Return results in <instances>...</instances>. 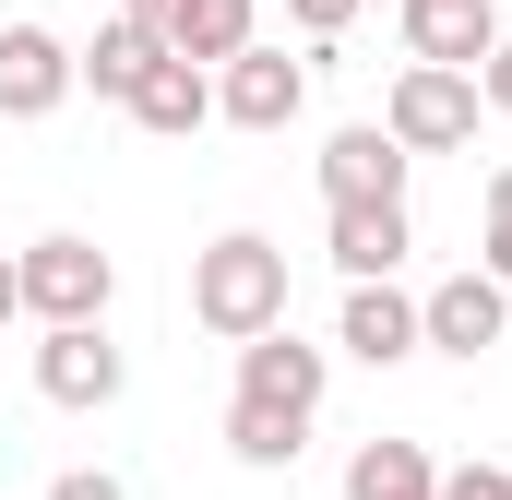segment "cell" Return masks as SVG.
Masks as SVG:
<instances>
[{"instance_id": "cell-16", "label": "cell", "mask_w": 512, "mask_h": 500, "mask_svg": "<svg viewBox=\"0 0 512 500\" xmlns=\"http://www.w3.org/2000/svg\"><path fill=\"white\" fill-rule=\"evenodd\" d=\"M346 500H441V465H429L417 441H358V465H346Z\"/></svg>"}, {"instance_id": "cell-13", "label": "cell", "mask_w": 512, "mask_h": 500, "mask_svg": "<svg viewBox=\"0 0 512 500\" xmlns=\"http://www.w3.org/2000/svg\"><path fill=\"white\" fill-rule=\"evenodd\" d=\"M334 346L370 358V370L417 358V298H393V286H346V334H334Z\"/></svg>"}, {"instance_id": "cell-23", "label": "cell", "mask_w": 512, "mask_h": 500, "mask_svg": "<svg viewBox=\"0 0 512 500\" xmlns=\"http://www.w3.org/2000/svg\"><path fill=\"white\" fill-rule=\"evenodd\" d=\"M12 310H24V286H12V262H0V322H12Z\"/></svg>"}, {"instance_id": "cell-8", "label": "cell", "mask_w": 512, "mask_h": 500, "mask_svg": "<svg viewBox=\"0 0 512 500\" xmlns=\"http://www.w3.org/2000/svg\"><path fill=\"white\" fill-rule=\"evenodd\" d=\"M72 96V48L48 24H0V120H48Z\"/></svg>"}, {"instance_id": "cell-12", "label": "cell", "mask_w": 512, "mask_h": 500, "mask_svg": "<svg viewBox=\"0 0 512 500\" xmlns=\"http://www.w3.org/2000/svg\"><path fill=\"white\" fill-rule=\"evenodd\" d=\"M262 0H179L167 12V60H191V72H227L239 48H251Z\"/></svg>"}, {"instance_id": "cell-20", "label": "cell", "mask_w": 512, "mask_h": 500, "mask_svg": "<svg viewBox=\"0 0 512 500\" xmlns=\"http://www.w3.org/2000/svg\"><path fill=\"white\" fill-rule=\"evenodd\" d=\"M286 12H298V36H346L358 24V0H286Z\"/></svg>"}, {"instance_id": "cell-7", "label": "cell", "mask_w": 512, "mask_h": 500, "mask_svg": "<svg viewBox=\"0 0 512 500\" xmlns=\"http://www.w3.org/2000/svg\"><path fill=\"white\" fill-rule=\"evenodd\" d=\"M405 143H393L382 120H358V131H334L322 143V203H405Z\"/></svg>"}, {"instance_id": "cell-14", "label": "cell", "mask_w": 512, "mask_h": 500, "mask_svg": "<svg viewBox=\"0 0 512 500\" xmlns=\"http://www.w3.org/2000/svg\"><path fill=\"white\" fill-rule=\"evenodd\" d=\"M131 120L155 131V143L203 131V120H215V72H191V60H155V72H143V96H131Z\"/></svg>"}, {"instance_id": "cell-15", "label": "cell", "mask_w": 512, "mask_h": 500, "mask_svg": "<svg viewBox=\"0 0 512 500\" xmlns=\"http://www.w3.org/2000/svg\"><path fill=\"white\" fill-rule=\"evenodd\" d=\"M167 60V36H143V24H96V48H72V84H96V96H143V72Z\"/></svg>"}, {"instance_id": "cell-21", "label": "cell", "mask_w": 512, "mask_h": 500, "mask_svg": "<svg viewBox=\"0 0 512 500\" xmlns=\"http://www.w3.org/2000/svg\"><path fill=\"white\" fill-rule=\"evenodd\" d=\"M48 500H131V489H120V477H60Z\"/></svg>"}, {"instance_id": "cell-1", "label": "cell", "mask_w": 512, "mask_h": 500, "mask_svg": "<svg viewBox=\"0 0 512 500\" xmlns=\"http://www.w3.org/2000/svg\"><path fill=\"white\" fill-rule=\"evenodd\" d=\"M191 322L251 346V334H286V250L262 227H227L215 250H191Z\"/></svg>"}, {"instance_id": "cell-17", "label": "cell", "mask_w": 512, "mask_h": 500, "mask_svg": "<svg viewBox=\"0 0 512 500\" xmlns=\"http://www.w3.org/2000/svg\"><path fill=\"white\" fill-rule=\"evenodd\" d=\"M489 286H512V167L489 179V262H477Z\"/></svg>"}, {"instance_id": "cell-2", "label": "cell", "mask_w": 512, "mask_h": 500, "mask_svg": "<svg viewBox=\"0 0 512 500\" xmlns=\"http://www.w3.org/2000/svg\"><path fill=\"white\" fill-rule=\"evenodd\" d=\"M12 286H24V310H36L48 334H72V322H108L120 262H108L96 239H72V227H60V239H36L24 262H12Z\"/></svg>"}, {"instance_id": "cell-22", "label": "cell", "mask_w": 512, "mask_h": 500, "mask_svg": "<svg viewBox=\"0 0 512 500\" xmlns=\"http://www.w3.org/2000/svg\"><path fill=\"white\" fill-rule=\"evenodd\" d=\"M167 12L179 0H120V24H143V36H167Z\"/></svg>"}, {"instance_id": "cell-5", "label": "cell", "mask_w": 512, "mask_h": 500, "mask_svg": "<svg viewBox=\"0 0 512 500\" xmlns=\"http://www.w3.org/2000/svg\"><path fill=\"white\" fill-rule=\"evenodd\" d=\"M501 322H512V286H489V274H441L417 298V346H441V358H489Z\"/></svg>"}, {"instance_id": "cell-6", "label": "cell", "mask_w": 512, "mask_h": 500, "mask_svg": "<svg viewBox=\"0 0 512 500\" xmlns=\"http://www.w3.org/2000/svg\"><path fill=\"white\" fill-rule=\"evenodd\" d=\"M215 108L239 131H286L298 108H310V60H286V48H239L227 72H215Z\"/></svg>"}, {"instance_id": "cell-4", "label": "cell", "mask_w": 512, "mask_h": 500, "mask_svg": "<svg viewBox=\"0 0 512 500\" xmlns=\"http://www.w3.org/2000/svg\"><path fill=\"white\" fill-rule=\"evenodd\" d=\"M382 131L405 155H453V143H477V72H429V60H405L382 96Z\"/></svg>"}, {"instance_id": "cell-19", "label": "cell", "mask_w": 512, "mask_h": 500, "mask_svg": "<svg viewBox=\"0 0 512 500\" xmlns=\"http://www.w3.org/2000/svg\"><path fill=\"white\" fill-rule=\"evenodd\" d=\"M477 108H501V120H512V36L477 60Z\"/></svg>"}, {"instance_id": "cell-3", "label": "cell", "mask_w": 512, "mask_h": 500, "mask_svg": "<svg viewBox=\"0 0 512 500\" xmlns=\"http://www.w3.org/2000/svg\"><path fill=\"white\" fill-rule=\"evenodd\" d=\"M322 346H298V334H251L239 346V417H262V429H286V441H310V417H322Z\"/></svg>"}, {"instance_id": "cell-18", "label": "cell", "mask_w": 512, "mask_h": 500, "mask_svg": "<svg viewBox=\"0 0 512 500\" xmlns=\"http://www.w3.org/2000/svg\"><path fill=\"white\" fill-rule=\"evenodd\" d=\"M441 500H512V465H453Z\"/></svg>"}, {"instance_id": "cell-11", "label": "cell", "mask_w": 512, "mask_h": 500, "mask_svg": "<svg viewBox=\"0 0 512 500\" xmlns=\"http://www.w3.org/2000/svg\"><path fill=\"white\" fill-rule=\"evenodd\" d=\"M405 250H417L405 203H334V262H346V286H393Z\"/></svg>"}, {"instance_id": "cell-9", "label": "cell", "mask_w": 512, "mask_h": 500, "mask_svg": "<svg viewBox=\"0 0 512 500\" xmlns=\"http://www.w3.org/2000/svg\"><path fill=\"white\" fill-rule=\"evenodd\" d=\"M36 393H48V405H108V393H120V346H108V322L36 334Z\"/></svg>"}, {"instance_id": "cell-10", "label": "cell", "mask_w": 512, "mask_h": 500, "mask_svg": "<svg viewBox=\"0 0 512 500\" xmlns=\"http://www.w3.org/2000/svg\"><path fill=\"white\" fill-rule=\"evenodd\" d=\"M405 48H417L429 72H477V60L501 48V12H489V0H405Z\"/></svg>"}]
</instances>
